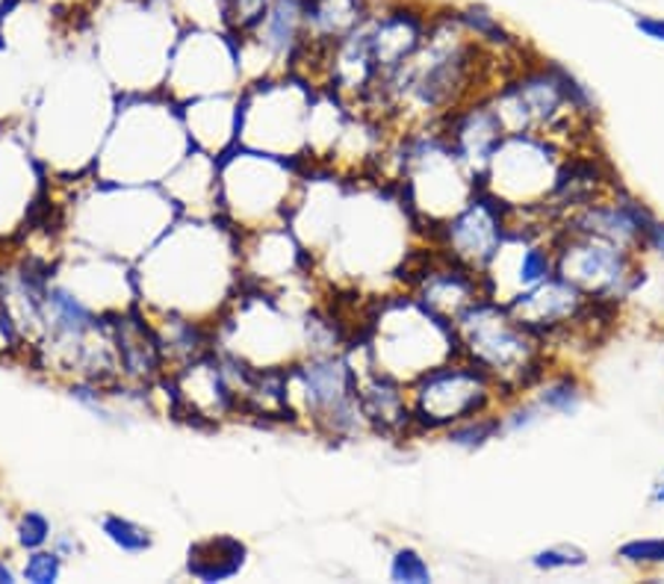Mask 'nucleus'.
Returning <instances> with one entry per match:
<instances>
[{
  "label": "nucleus",
  "instance_id": "obj_1",
  "mask_svg": "<svg viewBox=\"0 0 664 584\" xmlns=\"http://www.w3.org/2000/svg\"><path fill=\"white\" fill-rule=\"evenodd\" d=\"M490 56L494 51L449 9L446 15H432L423 44L370 101H378L384 113L396 118L443 122L458 106L487 97L478 92V83H485L487 65L494 62Z\"/></svg>",
  "mask_w": 664,
  "mask_h": 584
},
{
  "label": "nucleus",
  "instance_id": "obj_2",
  "mask_svg": "<svg viewBox=\"0 0 664 584\" xmlns=\"http://www.w3.org/2000/svg\"><path fill=\"white\" fill-rule=\"evenodd\" d=\"M460 357L485 372L499 393L517 398L529 393L549 369L547 343L513 316L502 301L478 299L455 322Z\"/></svg>",
  "mask_w": 664,
  "mask_h": 584
},
{
  "label": "nucleus",
  "instance_id": "obj_3",
  "mask_svg": "<svg viewBox=\"0 0 664 584\" xmlns=\"http://www.w3.org/2000/svg\"><path fill=\"white\" fill-rule=\"evenodd\" d=\"M487 97L505 124V133H535L556 139L564 148V133L579 131L591 113H596L591 92L552 62L522 65L499 80V86Z\"/></svg>",
  "mask_w": 664,
  "mask_h": 584
},
{
  "label": "nucleus",
  "instance_id": "obj_4",
  "mask_svg": "<svg viewBox=\"0 0 664 584\" xmlns=\"http://www.w3.org/2000/svg\"><path fill=\"white\" fill-rule=\"evenodd\" d=\"M366 357L372 369L411 384L434 366L460 357L455 327L434 316L414 295L384 299L375 310L366 336Z\"/></svg>",
  "mask_w": 664,
  "mask_h": 584
},
{
  "label": "nucleus",
  "instance_id": "obj_5",
  "mask_svg": "<svg viewBox=\"0 0 664 584\" xmlns=\"http://www.w3.org/2000/svg\"><path fill=\"white\" fill-rule=\"evenodd\" d=\"M564 157L567 148L556 139L508 133L481 177V189L502 201L511 216H547Z\"/></svg>",
  "mask_w": 664,
  "mask_h": 584
},
{
  "label": "nucleus",
  "instance_id": "obj_6",
  "mask_svg": "<svg viewBox=\"0 0 664 584\" xmlns=\"http://www.w3.org/2000/svg\"><path fill=\"white\" fill-rule=\"evenodd\" d=\"M287 401H299V414L308 416L319 431L331 437H354L370 428L357 398V369L343 354H308L287 369Z\"/></svg>",
  "mask_w": 664,
  "mask_h": 584
},
{
  "label": "nucleus",
  "instance_id": "obj_7",
  "mask_svg": "<svg viewBox=\"0 0 664 584\" xmlns=\"http://www.w3.org/2000/svg\"><path fill=\"white\" fill-rule=\"evenodd\" d=\"M556 242V274L593 301L620 304L641 286V254L611 239L582 233V230L558 228L552 230Z\"/></svg>",
  "mask_w": 664,
  "mask_h": 584
},
{
  "label": "nucleus",
  "instance_id": "obj_8",
  "mask_svg": "<svg viewBox=\"0 0 664 584\" xmlns=\"http://www.w3.org/2000/svg\"><path fill=\"white\" fill-rule=\"evenodd\" d=\"M499 396L494 380L464 357L434 366L407 384L411 416L419 431H446L469 416L496 410Z\"/></svg>",
  "mask_w": 664,
  "mask_h": 584
},
{
  "label": "nucleus",
  "instance_id": "obj_9",
  "mask_svg": "<svg viewBox=\"0 0 664 584\" xmlns=\"http://www.w3.org/2000/svg\"><path fill=\"white\" fill-rule=\"evenodd\" d=\"M508 228H511V210L478 186L458 212H452L449 219L434 228V239L443 257L485 278L487 265L494 263L496 251L508 237Z\"/></svg>",
  "mask_w": 664,
  "mask_h": 584
},
{
  "label": "nucleus",
  "instance_id": "obj_10",
  "mask_svg": "<svg viewBox=\"0 0 664 584\" xmlns=\"http://www.w3.org/2000/svg\"><path fill=\"white\" fill-rule=\"evenodd\" d=\"M552 230L543 225L517 228L511 221L502 248L485 272V290L490 299L511 301L513 295L538 286L556 274V242Z\"/></svg>",
  "mask_w": 664,
  "mask_h": 584
},
{
  "label": "nucleus",
  "instance_id": "obj_11",
  "mask_svg": "<svg viewBox=\"0 0 664 584\" xmlns=\"http://www.w3.org/2000/svg\"><path fill=\"white\" fill-rule=\"evenodd\" d=\"M505 304L522 325L531 327L549 345L556 336H567L570 331H584L593 313L605 301L588 299L579 286L564 281L561 274H552V278L520 292V295H513Z\"/></svg>",
  "mask_w": 664,
  "mask_h": 584
},
{
  "label": "nucleus",
  "instance_id": "obj_12",
  "mask_svg": "<svg viewBox=\"0 0 664 584\" xmlns=\"http://www.w3.org/2000/svg\"><path fill=\"white\" fill-rule=\"evenodd\" d=\"M653 219L655 216L641 198L614 186L611 192L593 198L591 204H582V207L564 212L556 225L611 239V242L632 248L641 254V242H644V233Z\"/></svg>",
  "mask_w": 664,
  "mask_h": 584
},
{
  "label": "nucleus",
  "instance_id": "obj_13",
  "mask_svg": "<svg viewBox=\"0 0 664 584\" xmlns=\"http://www.w3.org/2000/svg\"><path fill=\"white\" fill-rule=\"evenodd\" d=\"M505 136L508 133H505V124L499 122L490 97H476L443 118V139L452 154L460 159V166L476 177L478 186H481V177Z\"/></svg>",
  "mask_w": 664,
  "mask_h": 584
},
{
  "label": "nucleus",
  "instance_id": "obj_14",
  "mask_svg": "<svg viewBox=\"0 0 664 584\" xmlns=\"http://www.w3.org/2000/svg\"><path fill=\"white\" fill-rule=\"evenodd\" d=\"M411 295H414L423 307H428L434 316L446 319V322H455V319L476 304L478 299H485V278L467 265L455 263L449 257H443L437 251V263L425 265L423 272L414 278V286H411Z\"/></svg>",
  "mask_w": 664,
  "mask_h": 584
},
{
  "label": "nucleus",
  "instance_id": "obj_15",
  "mask_svg": "<svg viewBox=\"0 0 664 584\" xmlns=\"http://www.w3.org/2000/svg\"><path fill=\"white\" fill-rule=\"evenodd\" d=\"M372 0H301V21H304V51L325 56L336 42L372 15ZM299 56V60H301Z\"/></svg>",
  "mask_w": 664,
  "mask_h": 584
},
{
  "label": "nucleus",
  "instance_id": "obj_16",
  "mask_svg": "<svg viewBox=\"0 0 664 584\" xmlns=\"http://www.w3.org/2000/svg\"><path fill=\"white\" fill-rule=\"evenodd\" d=\"M357 398H361L363 419L375 431L405 434L407 428H414L405 384L372 369L370 363H366V372H357Z\"/></svg>",
  "mask_w": 664,
  "mask_h": 584
},
{
  "label": "nucleus",
  "instance_id": "obj_17",
  "mask_svg": "<svg viewBox=\"0 0 664 584\" xmlns=\"http://www.w3.org/2000/svg\"><path fill=\"white\" fill-rule=\"evenodd\" d=\"M239 44H255L274 62H299L304 51V21H301V0H272L260 24L239 39Z\"/></svg>",
  "mask_w": 664,
  "mask_h": 584
},
{
  "label": "nucleus",
  "instance_id": "obj_18",
  "mask_svg": "<svg viewBox=\"0 0 664 584\" xmlns=\"http://www.w3.org/2000/svg\"><path fill=\"white\" fill-rule=\"evenodd\" d=\"M246 557L248 549L242 540L221 534V538L201 540V543H195L189 549L186 573L204 584L228 582V578H234L246 566Z\"/></svg>",
  "mask_w": 664,
  "mask_h": 584
},
{
  "label": "nucleus",
  "instance_id": "obj_19",
  "mask_svg": "<svg viewBox=\"0 0 664 584\" xmlns=\"http://www.w3.org/2000/svg\"><path fill=\"white\" fill-rule=\"evenodd\" d=\"M529 398L543 416H575L588 401V387L570 369H547L529 389Z\"/></svg>",
  "mask_w": 664,
  "mask_h": 584
},
{
  "label": "nucleus",
  "instance_id": "obj_20",
  "mask_svg": "<svg viewBox=\"0 0 664 584\" xmlns=\"http://www.w3.org/2000/svg\"><path fill=\"white\" fill-rule=\"evenodd\" d=\"M101 531L124 555H145L154 546V534L148 529H142L139 522L122 517V513H106L101 520Z\"/></svg>",
  "mask_w": 664,
  "mask_h": 584
},
{
  "label": "nucleus",
  "instance_id": "obj_21",
  "mask_svg": "<svg viewBox=\"0 0 664 584\" xmlns=\"http://www.w3.org/2000/svg\"><path fill=\"white\" fill-rule=\"evenodd\" d=\"M529 564L538 573H567V570H582L588 566V552L575 543H552L538 552H531Z\"/></svg>",
  "mask_w": 664,
  "mask_h": 584
},
{
  "label": "nucleus",
  "instance_id": "obj_22",
  "mask_svg": "<svg viewBox=\"0 0 664 584\" xmlns=\"http://www.w3.org/2000/svg\"><path fill=\"white\" fill-rule=\"evenodd\" d=\"M387 575H390V582H396V584H432L434 582L432 566H428V561H425L423 552L414 546H398L396 552H393V557H390V566H387Z\"/></svg>",
  "mask_w": 664,
  "mask_h": 584
},
{
  "label": "nucleus",
  "instance_id": "obj_23",
  "mask_svg": "<svg viewBox=\"0 0 664 584\" xmlns=\"http://www.w3.org/2000/svg\"><path fill=\"white\" fill-rule=\"evenodd\" d=\"M272 0H225V27L234 39H246L269 12Z\"/></svg>",
  "mask_w": 664,
  "mask_h": 584
},
{
  "label": "nucleus",
  "instance_id": "obj_24",
  "mask_svg": "<svg viewBox=\"0 0 664 584\" xmlns=\"http://www.w3.org/2000/svg\"><path fill=\"white\" fill-rule=\"evenodd\" d=\"M618 557L629 566L658 570L664 566V538H632L618 546Z\"/></svg>",
  "mask_w": 664,
  "mask_h": 584
},
{
  "label": "nucleus",
  "instance_id": "obj_25",
  "mask_svg": "<svg viewBox=\"0 0 664 584\" xmlns=\"http://www.w3.org/2000/svg\"><path fill=\"white\" fill-rule=\"evenodd\" d=\"M30 584H53L60 582L62 575V555L56 549H33L27 555L24 573H21Z\"/></svg>",
  "mask_w": 664,
  "mask_h": 584
},
{
  "label": "nucleus",
  "instance_id": "obj_26",
  "mask_svg": "<svg viewBox=\"0 0 664 584\" xmlns=\"http://www.w3.org/2000/svg\"><path fill=\"white\" fill-rule=\"evenodd\" d=\"M51 520L42 511H27L18 522V546L33 552V549H44L51 540Z\"/></svg>",
  "mask_w": 664,
  "mask_h": 584
},
{
  "label": "nucleus",
  "instance_id": "obj_27",
  "mask_svg": "<svg viewBox=\"0 0 664 584\" xmlns=\"http://www.w3.org/2000/svg\"><path fill=\"white\" fill-rule=\"evenodd\" d=\"M641 254H650L664 263V219H653L641 242Z\"/></svg>",
  "mask_w": 664,
  "mask_h": 584
},
{
  "label": "nucleus",
  "instance_id": "obj_28",
  "mask_svg": "<svg viewBox=\"0 0 664 584\" xmlns=\"http://www.w3.org/2000/svg\"><path fill=\"white\" fill-rule=\"evenodd\" d=\"M635 30L650 42L664 44V15H635Z\"/></svg>",
  "mask_w": 664,
  "mask_h": 584
},
{
  "label": "nucleus",
  "instance_id": "obj_29",
  "mask_svg": "<svg viewBox=\"0 0 664 584\" xmlns=\"http://www.w3.org/2000/svg\"><path fill=\"white\" fill-rule=\"evenodd\" d=\"M646 504H653V508H664V469H658L646 487Z\"/></svg>",
  "mask_w": 664,
  "mask_h": 584
},
{
  "label": "nucleus",
  "instance_id": "obj_30",
  "mask_svg": "<svg viewBox=\"0 0 664 584\" xmlns=\"http://www.w3.org/2000/svg\"><path fill=\"white\" fill-rule=\"evenodd\" d=\"M15 582H18L15 570H12V566H9V564H3V561H0V584H15Z\"/></svg>",
  "mask_w": 664,
  "mask_h": 584
}]
</instances>
